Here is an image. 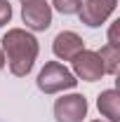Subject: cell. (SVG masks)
I'll return each instance as SVG.
<instances>
[{"instance_id":"obj_3","label":"cell","mask_w":120,"mask_h":122,"mask_svg":"<svg viewBox=\"0 0 120 122\" xmlns=\"http://www.w3.org/2000/svg\"><path fill=\"white\" fill-rule=\"evenodd\" d=\"M85 115H87V99L82 94L61 96L54 103V117H57V122H82Z\"/></svg>"},{"instance_id":"obj_6","label":"cell","mask_w":120,"mask_h":122,"mask_svg":"<svg viewBox=\"0 0 120 122\" xmlns=\"http://www.w3.org/2000/svg\"><path fill=\"white\" fill-rule=\"evenodd\" d=\"M21 19L31 30H47L52 24V7L45 0L38 2H24L21 7Z\"/></svg>"},{"instance_id":"obj_14","label":"cell","mask_w":120,"mask_h":122,"mask_svg":"<svg viewBox=\"0 0 120 122\" xmlns=\"http://www.w3.org/2000/svg\"><path fill=\"white\" fill-rule=\"evenodd\" d=\"M21 2H38V0H21Z\"/></svg>"},{"instance_id":"obj_5","label":"cell","mask_w":120,"mask_h":122,"mask_svg":"<svg viewBox=\"0 0 120 122\" xmlns=\"http://www.w3.org/2000/svg\"><path fill=\"white\" fill-rule=\"evenodd\" d=\"M73 71H75V75L80 80H85V82H97L104 75V66H101L99 54L90 52V49H82L73 59Z\"/></svg>"},{"instance_id":"obj_9","label":"cell","mask_w":120,"mask_h":122,"mask_svg":"<svg viewBox=\"0 0 120 122\" xmlns=\"http://www.w3.org/2000/svg\"><path fill=\"white\" fill-rule=\"evenodd\" d=\"M101 66H104V73H118V63H120V47L115 45H106L101 47V52H97Z\"/></svg>"},{"instance_id":"obj_15","label":"cell","mask_w":120,"mask_h":122,"mask_svg":"<svg viewBox=\"0 0 120 122\" xmlns=\"http://www.w3.org/2000/svg\"><path fill=\"white\" fill-rule=\"evenodd\" d=\"M92 122H99V120H92Z\"/></svg>"},{"instance_id":"obj_8","label":"cell","mask_w":120,"mask_h":122,"mask_svg":"<svg viewBox=\"0 0 120 122\" xmlns=\"http://www.w3.org/2000/svg\"><path fill=\"white\" fill-rule=\"evenodd\" d=\"M97 106H99V113L108 117L111 122H118L120 120V94L115 89H106L99 94L97 99Z\"/></svg>"},{"instance_id":"obj_4","label":"cell","mask_w":120,"mask_h":122,"mask_svg":"<svg viewBox=\"0 0 120 122\" xmlns=\"http://www.w3.org/2000/svg\"><path fill=\"white\" fill-rule=\"evenodd\" d=\"M115 5H118V0H82L80 10H78L80 21L90 28H97L113 14Z\"/></svg>"},{"instance_id":"obj_1","label":"cell","mask_w":120,"mask_h":122,"mask_svg":"<svg viewBox=\"0 0 120 122\" xmlns=\"http://www.w3.org/2000/svg\"><path fill=\"white\" fill-rule=\"evenodd\" d=\"M2 54L10 63L12 75L24 77L31 73L38 59V40L24 28H12L2 35Z\"/></svg>"},{"instance_id":"obj_12","label":"cell","mask_w":120,"mask_h":122,"mask_svg":"<svg viewBox=\"0 0 120 122\" xmlns=\"http://www.w3.org/2000/svg\"><path fill=\"white\" fill-rule=\"evenodd\" d=\"M118 24L120 21H115L111 26V30H108V45H115V47H118Z\"/></svg>"},{"instance_id":"obj_13","label":"cell","mask_w":120,"mask_h":122,"mask_svg":"<svg viewBox=\"0 0 120 122\" xmlns=\"http://www.w3.org/2000/svg\"><path fill=\"white\" fill-rule=\"evenodd\" d=\"M5 66V54H2V49H0V68Z\"/></svg>"},{"instance_id":"obj_2","label":"cell","mask_w":120,"mask_h":122,"mask_svg":"<svg viewBox=\"0 0 120 122\" xmlns=\"http://www.w3.org/2000/svg\"><path fill=\"white\" fill-rule=\"evenodd\" d=\"M75 85H78L75 75L66 66H61L59 61L45 63V68L38 75V89L45 92V94H57V92H64V89H73Z\"/></svg>"},{"instance_id":"obj_7","label":"cell","mask_w":120,"mask_h":122,"mask_svg":"<svg viewBox=\"0 0 120 122\" xmlns=\"http://www.w3.org/2000/svg\"><path fill=\"white\" fill-rule=\"evenodd\" d=\"M52 49H54V54H57L59 59L73 61L75 56L85 49V42H82V38H80L78 33H73V30H61L59 35L54 38Z\"/></svg>"},{"instance_id":"obj_10","label":"cell","mask_w":120,"mask_h":122,"mask_svg":"<svg viewBox=\"0 0 120 122\" xmlns=\"http://www.w3.org/2000/svg\"><path fill=\"white\" fill-rule=\"evenodd\" d=\"M52 2H54V7L59 10L61 14H75L80 10V2L82 0H52Z\"/></svg>"},{"instance_id":"obj_11","label":"cell","mask_w":120,"mask_h":122,"mask_svg":"<svg viewBox=\"0 0 120 122\" xmlns=\"http://www.w3.org/2000/svg\"><path fill=\"white\" fill-rule=\"evenodd\" d=\"M12 19V5L7 0H0V26H5Z\"/></svg>"}]
</instances>
